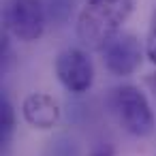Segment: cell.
Returning <instances> with one entry per match:
<instances>
[{
    "mask_svg": "<svg viewBox=\"0 0 156 156\" xmlns=\"http://www.w3.org/2000/svg\"><path fill=\"white\" fill-rule=\"evenodd\" d=\"M137 0H86L77 15V37L90 49H103L128 22Z\"/></svg>",
    "mask_w": 156,
    "mask_h": 156,
    "instance_id": "cell-1",
    "label": "cell"
},
{
    "mask_svg": "<svg viewBox=\"0 0 156 156\" xmlns=\"http://www.w3.org/2000/svg\"><path fill=\"white\" fill-rule=\"evenodd\" d=\"M109 107L118 124L133 137H150L156 128V118L147 96L130 83L118 86L109 94Z\"/></svg>",
    "mask_w": 156,
    "mask_h": 156,
    "instance_id": "cell-2",
    "label": "cell"
},
{
    "mask_svg": "<svg viewBox=\"0 0 156 156\" xmlns=\"http://www.w3.org/2000/svg\"><path fill=\"white\" fill-rule=\"evenodd\" d=\"M5 28L17 41H39L45 32V11L41 0H7Z\"/></svg>",
    "mask_w": 156,
    "mask_h": 156,
    "instance_id": "cell-3",
    "label": "cell"
},
{
    "mask_svg": "<svg viewBox=\"0 0 156 156\" xmlns=\"http://www.w3.org/2000/svg\"><path fill=\"white\" fill-rule=\"evenodd\" d=\"M101 54H103V64L111 75L128 77L141 66L145 56V45H141V41L135 34L118 32L101 49Z\"/></svg>",
    "mask_w": 156,
    "mask_h": 156,
    "instance_id": "cell-4",
    "label": "cell"
},
{
    "mask_svg": "<svg viewBox=\"0 0 156 156\" xmlns=\"http://www.w3.org/2000/svg\"><path fill=\"white\" fill-rule=\"evenodd\" d=\"M54 69L60 83L73 94H83L94 83V64L83 49L69 47L60 51L56 56Z\"/></svg>",
    "mask_w": 156,
    "mask_h": 156,
    "instance_id": "cell-5",
    "label": "cell"
},
{
    "mask_svg": "<svg viewBox=\"0 0 156 156\" xmlns=\"http://www.w3.org/2000/svg\"><path fill=\"white\" fill-rule=\"evenodd\" d=\"M24 120L39 130H49L60 120V103L47 92H32L22 103Z\"/></svg>",
    "mask_w": 156,
    "mask_h": 156,
    "instance_id": "cell-6",
    "label": "cell"
},
{
    "mask_svg": "<svg viewBox=\"0 0 156 156\" xmlns=\"http://www.w3.org/2000/svg\"><path fill=\"white\" fill-rule=\"evenodd\" d=\"M15 130V109L7 96L0 98V143L7 150Z\"/></svg>",
    "mask_w": 156,
    "mask_h": 156,
    "instance_id": "cell-7",
    "label": "cell"
},
{
    "mask_svg": "<svg viewBox=\"0 0 156 156\" xmlns=\"http://www.w3.org/2000/svg\"><path fill=\"white\" fill-rule=\"evenodd\" d=\"M90 156H115V150H113L111 145H101V147H96Z\"/></svg>",
    "mask_w": 156,
    "mask_h": 156,
    "instance_id": "cell-8",
    "label": "cell"
},
{
    "mask_svg": "<svg viewBox=\"0 0 156 156\" xmlns=\"http://www.w3.org/2000/svg\"><path fill=\"white\" fill-rule=\"evenodd\" d=\"M150 34H156V11L152 13V22H150Z\"/></svg>",
    "mask_w": 156,
    "mask_h": 156,
    "instance_id": "cell-9",
    "label": "cell"
}]
</instances>
